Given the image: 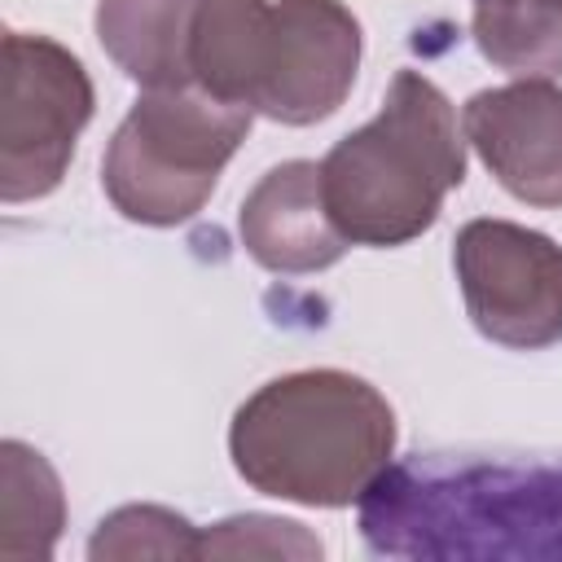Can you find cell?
I'll return each mask as SVG.
<instances>
[{
  "label": "cell",
  "instance_id": "5b68a950",
  "mask_svg": "<svg viewBox=\"0 0 562 562\" xmlns=\"http://www.w3.org/2000/svg\"><path fill=\"white\" fill-rule=\"evenodd\" d=\"M92 119V83L61 44L4 31L0 198L26 202L61 184L75 140Z\"/></svg>",
  "mask_w": 562,
  "mask_h": 562
},
{
  "label": "cell",
  "instance_id": "52a82bcc",
  "mask_svg": "<svg viewBox=\"0 0 562 562\" xmlns=\"http://www.w3.org/2000/svg\"><path fill=\"white\" fill-rule=\"evenodd\" d=\"M457 281L474 329L514 351L562 342V246L509 220H470L457 233Z\"/></svg>",
  "mask_w": 562,
  "mask_h": 562
},
{
  "label": "cell",
  "instance_id": "4fadbf2b",
  "mask_svg": "<svg viewBox=\"0 0 562 562\" xmlns=\"http://www.w3.org/2000/svg\"><path fill=\"white\" fill-rule=\"evenodd\" d=\"M202 536L171 509L127 505L101 522L88 553L92 558H198Z\"/></svg>",
  "mask_w": 562,
  "mask_h": 562
},
{
  "label": "cell",
  "instance_id": "3957f363",
  "mask_svg": "<svg viewBox=\"0 0 562 562\" xmlns=\"http://www.w3.org/2000/svg\"><path fill=\"white\" fill-rule=\"evenodd\" d=\"M465 180V149L448 97L417 70H400L373 123L321 158V198L356 246L422 237L443 198Z\"/></svg>",
  "mask_w": 562,
  "mask_h": 562
},
{
  "label": "cell",
  "instance_id": "277c9868",
  "mask_svg": "<svg viewBox=\"0 0 562 562\" xmlns=\"http://www.w3.org/2000/svg\"><path fill=\"white\" fill-rule=\"evenodd\" d=\"M246 105H233L202 83L145 88L119 123L101 184L136 224H180L202 211L224 162L250 132Z\"/></svg>",
  "mask_w": 562,
  "mask_h": 562
},
{
  "label": "cell",
  "instance_id": "8fae6325",
  "mask_svg": "<svg viewBox=\"0 0 562 562\" xmlns=\"http://www.w3.org/2000/svg\"><path fill=\"white\" fill-rule=\"evenodd\" d=\"M66 501L53 465L26 443L0 448V558H48L61 536Z\"/></svg>",
  "mask_w": 562,
  "mask_h": 562
},
{
  "label": "cell",
  "instance_id": "7c38bea8",
  "mask_svg": "<svg viewBox=\"0 0 562 562\" xmlns=\"http://www.w3.org/2000/svg\"><path fill=\"white\" fill-rule=\"evenodd\" d=\"M479 53L522 79L562 70V0H474Z\"/></svg>",
  "mask_w": 562,
  "mask_h": 562
},
{
  "label": "cell",
  "instance_id": "7a4b0ae2",
  "mask_svg": "<svg viewBox=\"0 0 562 562\" xmlns=\"http://www.w3.org/2000/svg\"><path fill=\"white\" fill-rule=\"evenodd\" d=\"M395 413L356 373L303 369L259 386L228 430L237 474L281 501L338 509L391 465Z\"/></svg>",
  "mask_w": 562,
  "mask_h": 562
},
{
  "label": "cell",
  "instance_id": "6da1fadb",
  "mask_svg": "<svg viewBox=\"0 0 562 562\" xmlns=\"http://www.w3.org/2000/svg\"><path fill=\"white\" fill-rule=\"evenodd\" d=\"M360 540L382 558L562 562V457L413 452L360 492Z\"/></svg>",
  "mask_w": 562,
  "mask_h": 562
},
{
  "label": "cell",
  "instance_id": "ba28073f",
  "mask_svg": "<svg viewBox=\"0 0 562 562\" xmlns=\"http://www.w3.org/2000/svg\"><path fill=\"white\" fill-rule=\"evenodd\" d=\"M461 132L518 202L562 206V88L549 79L483 88L465 101Z\"/></svg>",
  "mask_w": 562,
  "mask_h": 562
},
{
  "label": "cell",
  "instance_id": "30bf717a",
  "mask_svg": "<svg viewBox=\"0 0 562 562\" xmlns=\"http://www.w3.org/2000/svg\"><path fill=\"white\" fill-rule=\"evenodd\" d=\"M198 0H101L97 40L140 88L193 83L189 35Z\"/></svg>",
  "mask_w": 562,
  "mask_h": 562
},
{
  "label": "cell",
  "instance_id": "9c48e42d",
  "mask_svg": "<svg viewBox=\"0 0 562 562\" xmlns=\"http://www.w3.org/2000/svg\"><path fill=\"white\" fill-rule=\"evenodd\" d=\"M241 246L272 272H321L351 246L325 211L321 162H281L250 189L241 202Z\"/></svg>",
  "mask_w": 562,
  "mask_h": 562
},
{
  "label": "cell",
  "instance_id": "5bb4252c",
  "mask_svg": "<svg viewBox=\"0 0 562 562\" xmlns=\"http://www.w3.org/2000/svg\"><path fill=\"white\" fill-rule=\"evenodd\" d=\"M198 558H321V540H312L299 522L241 514L202 531Z\"/></svg>",
  "mask_w": 562,
  "mask_h": 562
},
{
  "label": "cell",
  "instance_id": "8992f818",
  "mask_svg": "<svg viewBox=\"0 0 562 562\" xmlns=\"http://www.w3.org/2000/svg\"><path fill=\"white\" fill-rule=\"evenodd\" d=\"M360 66V22L338 0H277L263 9L250 44L246 105L307 127L329 119Z\"/></svg>",
  "mask_w": 562,
  "mask_h": 562
}]
</instances>
